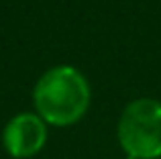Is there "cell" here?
Returning a JSON list of instances; mask_svg holds the SVG:
<instances>
[{"mask_svg": "<svg viewBox=\"0 0 161 159\" xmlns=\"http://www.w3.org/2000/svg\"><path fill=\"white\" fill-rule=\"evenodd\" d=\"M90 102L88 82L69 65L53 68L37 82L35 106L47 123L65 127L84 116Z\"/></svg>", "mask_w": 161, "mask_h": 159, "instance_id": "6da1fadb", "label": "cell"}, {"mask_svg": "<svg viewBox=\"0 0 161 159\" xmlns=\"http://www.w3.org/2000/svg\"><path fill=\"white\" fill-rule=\"evenodd\" d=\"M118 141L129 159H159L161 102L151 98L130 102L118 123Z\"/></svg>", "mask_w": 161, "mask_h": 159, "instance_id": "7a4b0ae2", "label": "cell"}, {"mask_svg": "<svg viewBox=\"0 0 161 159\" xmlns=\"http://www.w3.org/2000/svg\"><path fill=\"white\" fill-rule=\"evenodd\" d=\"M45 139H47V131L43 120L29 112L14 116L6 124L2 137L6 151L16 159H27L39 153L45 145Z\"/></svg>", "mask_w": 161, "mask_h": 159, "instance_id": "3957f363", "label": "cell"}]
</instances>
